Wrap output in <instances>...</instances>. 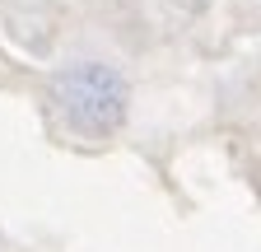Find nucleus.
<instances>
[{
	"instance_id": "f257e3e1",
	"label": "nucleus",
	"mask_w": 261,
	"mask_h": 252,
	"mask_svg": "<svg viewBox=\"0 0 261 252\" xmlns=\"http://www.w3.org/2000/svg\"><path fill=\"white\" fill-rule=\"evenodd\" d=\"M51 98H56L61 117L70 121V131H80V136H112L126 121L130 89H126V80L112 66H103V61H80V66L61 70L51 80Z\"/></svg>"
}]
</instances>
